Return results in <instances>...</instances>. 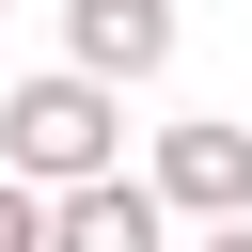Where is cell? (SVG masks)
<instances>
[{
    "instance_id": "cell-1",
    "label": "cell",
    "mask_w": 252,
    "mask_h": 252,
    "mask_svg": "<svg viewBox=\"0 0 252 252\" xmlns=\"http://www.w3.org/2000/svg\"><path fill=\"white\" fill-rule=\"evenodd\" d=\"M110 158H126V94H110V79H79V63L0 79V173H16V189H79V173H110Z\"/></svg>"
},
{
    "instance_id": "cell-2",
    "label": "cell",
    "mask_w": 252,
    "mask_h": 252,
    "mask_svg": "<svg viewBox=\"0 0 252 252\" xmlns=\"http://www.w3.org/2000/svg\"><path fill=\"white\" fill-rule=\"evenodd\" d=\"M142 189H158L173 236H189V220H236V205H252V126H236V110L158 126V142H142Z\"/></svg>"
},
{
    "instance_id": "cell-3",
    "label": "cell",
    "mask_w": 252,
    "mask_h": 252,
    "mask_svg": "<svg viewBox=\"0 0 252 252\" xmlns=\"http://www.w3.org/2000/svg\"><path fill=\"white\" fill-rule=\"evenodd\" d=\"M173 0H63V63L79 79H110V94H142V79H173Z\"/></svg>"
},
{
    "instance_id": "cell-4",
    "label": "cell",
    "mask_w": 252,
    "mask_h": 252,
    "mask_svg": "<svg viewBox=\"0 0 252 252\" xmlns=\"http://www.w3.org/2000/svg\"><path fill=\"white\" fill-rule=\"evenodd\" d=\"M47 252H173V220H158V189L110 158V173H79V189H47Z\"/></svg>"
},
{
    "instance_id": "cell-5",
    "label": "cell",
    "mask_w": 252,
    "mask_h": 252,
    "mask_svg": "<svg viewBox=\"0 0 252 252\" xmlns=\"http://www.w3.org/2000/svg\"><path fill=\"white\" fill-rule=\"evenodd\" d=\"M0 252H47V189H16V173H0Z\"/></svg>"
},
{
    "instance_id": "cell-6",
    "label": "cell",
    "mask_w": 252,
    "mask_h": 252,
    "mask_svg": "<svg viewBox=\"0 0 252 252\" xmlns=\"http://www.w3.org/2000/svg\"><path fill=\"white\" fill-rule=\"evenodd\" d=\"M173 252H252V205H236V220H189Z\"/></svg>"
}]
</instances>
